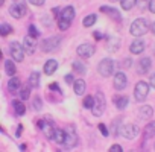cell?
Returning a JSON list of instances; mask_svg holds the SVG:
<instances>
[{"label": "cell", "instance_id": "cell-1", "mask_svg": "<svg viewBox=\"0 0 155 152\" xmlns=\"http://www.w3.org/2000/svg\"><path fill=\"white\" fill-rule=\"evenodd\" d=\"M105 105H107V102H105L104 93H102V91H97L96 96H94V105H93V108H91L93 116H94V117H101V116L104 114V111H105Z\"/></svg>", "mask_w": 155, "mask_h": 152}, {"label": "cell", "instance_id": "cell-2", "mask_svg": "<svg viewBox=\"0 0 155 152\" xmlns=\"http://www.w3.org/2000/svg\"><path fill=\"white\" fill-rule=\"evenodd\" d=\"M147 29H149V25H147V20H144V18H137V20H134V23L131 25V34L134 35V37H141V35H144L146 32H147Z\"/></svg>", "mask_w": 155, "mask_h": 152}, {"label": "cell", "instance_id": "cell-3", "mask_svg": "<svg viewBox=\"0 0 155 152\" xmlns=\"http://www.w3.org/2000/svg\"><path fill=\"white\" fill-rule=\"evenodd\" d=\"M97 71H99L102 76H105V78L111 76L113 71H114V61L110 59V58L102 59V61L99 62V65H97Z\"/></svg>", "mask_w": 155, "mask_h": 152}, {"label": "cell", "instance_id": "cell-4", "mask_svg": "<svg viewBox=\"0 0 155 152\" xmlns=\"http://www.w3.org/2000/svg\"><path fill=\"white\" fill-rule=\"evenodd\" d=\"M9 14L14 18H21L26 14V2L25 0H15V3L9 8Z\"/></svg>", "mask_w": 155, "mask_h": 152}, {"label": "cell", "instance_id": "cell-5", "mask_svg": "<svg viewBox=\"0 0 155 152\" xmlns=\"http://www.w3.org/2000/svg\"><path fill=\"white\" fill-rule=\"evenodd\" d=\"M9 52H11V56H12L14 61L21 62V61L25 59V49H23V46H21L18 41L11 43V46H9Z\"/></svg>", "mask_w": 155, "mask_h": 152}, {"label": "cell", "instance_id": "cell-6", "mask_svg": "<svg viewBox=\"0 0 155 152\" xmlns=\"http://www.w3.org/2000/svg\"><path fill=\"white\" fill-rule=\"evenodd\" d=\"M147 94H149V85H147L144 81L137 82V85H135V91H134L135 99H137L138 102H143V101L147 97Z\"/></svg>", "mask_w": 155, "mask_h": 152}, {"label": "cell", "instance_id": "cell-7", "mask_svg": "<svg viewBox=\"0 0 155 152\" xmlns=\"http://www.w3.org/2000/svg\"><path fill=\"white\" fill-rule=\"evenodd\" d=\"M59 44H61V38L59 37H50V38H46L41 43V50L43 52H53L55 49H58Z\"/></svg>", "mask_w": 155, "mask_h": 152}, {"label": "cell", "instance_id": "cell-8", "mask_svg": "<svg viewBox=\"0 0 155 152\" xmlns=\"http://www.w3.org/2000/svg\"><path fill=\"white\" fill-rule=\"evenodd\" d=\"M38 126H40V128L43 129V132H44V135H46L47 138L53 140L56 128L53 126V123H52V122H50L49 119H46V120H40V122H38Z\"/></svg>", "mask_w": 155, "mask_h": 152}, {"label": "cell", "instance_id": "cell-9", "mask_svg": "<svg viewBox=\"0 0 155 152\" xmlns=\"http://www.w3.org/2000/svg\"><path fill=\"white\" fill-rule=\"evenodd\" d=\"M120 134L126 138H134L138 135V126L134 125V123H128V125H123L120 128Z\"/></svg>", "mask_w": 155, "mask_h": 152}, {"label": "cell", "instance_id": "cell-10", "mask_svg": "<svg viewBox=\"0 0 155 152\" xmlns=\"http://www.w3.org/2000/svg\"><path fill=\"white\" fill-rule=\"evenodd\" d=\"M94 50H96V47L93 46V44H90V43H84V44H81L79 47H78V55H79L81 58H90V56H93L94 55Z\"/></svg>", "mask_w": 155, "mask_h": 152}, {"label": "cell", "instance_id": "cell-11", "mask_svg": "<svg viewBox=\"0 0 155 152\" xmlns=\"http://www.w3.org/2000/svg\"><path fill=\"white\" fill-rule=\"evenodd\" d=\"M126 85H128V78H126V74H125L123 71L116 73V76H114V88L119 90V91H122V90L126 88Z\"/></svg>", "mask_w": 155, "mask_h": 152}, {"label": "cell", "instance_id": "cell-12", "mask_svg": "<svg viewBox=\"0 0 155 152\" xmlns=\"http://www.w3.org/2000/svg\"><path fill=\"white\" fill-rule=\"evenodd\" d=\"M64 131H65V144H67L68 147L76 146V144H78V135H76V132H74L71 128H67V129H64Z\"/></svg>", "mask_w": 155, "mask_h": 152}, {"label": "cell", "instance_id": "cell-13", "mask_svg": "<svg viewBox=\"0 0 155 152\" xmlns=\"http://www.w3.org/2000/svg\"><path fill=\"white\" fill-rule=\"evenodd\" d=\"M129 50H131V53H134V55H140V53L144 50V41H143V40H135V41H132V44L129 46Z\"/></svg>", "mask_w": 155, "mask_h": 152}, {"label": "cell", "instance_id": "cell-14", "mask_svg": "<svg viewBox=\"0 0 155 152\" xmlns=\"http://www.w3.org/2000/svg\"><path fill=\"white\" fill-rule=\"evenodd\" d=\"M35 47H37L35 38H34L32 35L25 37V50H26L28 53H34V52H35Z\"/></svg>", "mask_w": 155, "mask_h": 152}, {"label": "cell", "instance_id": "cell-15", "mask_svg": "<svg viewBox=\"0 0 155 152\" xmlns=\"http://www.w3.org/2000/svg\"><path fill=\"white\" fill-rule=\"evenodd\" d=\"M101 11L104 12V14H108L110 17H113L116 21H120V12L117 11V9H114V8H110V6H101Z\"/></svg>", "mask_w": 155, "mask_h": 152}, {"label": "cell", "instance_id": "cell-16", "mask_svg": "<svg viewBox=\"0 0 155 152\" xmlns=\"http://www.w3.org/2000/svg\"><path fill=\"white\" fill-rule=\"evenodd\" d=\"M137 71L140 73V74H143V73H146L149 68H150V59L149 58H141L140 61H138V64H137Z\"/></svg>", "mask_w": 155, "mask_h": 152}, {"label": "cell", "instance_id": "cell-17", "mask_svg": "<svg viewBox=\"0 0 155 152\" xmlns=\"http://www.w3.org/2000/svg\"><path fill=\"white\" fill-rule=\"evenodd\" d=\"M56 68H58V62L55 61V59H49L46 64H44V73L46 74H53L55 71H56Z\"/></svg>", "mask_w": 155, "mask_h": 152}, {"label": "cell", "instance_id": "cell-18", "mask_svg": "<svg viewBox=\"0 0 155 152\" xmlns=\"http://www.w3.org/2000/svg\"><path fill=\"white\" fill-rule=\"evenodd\" d=\"M12 108L17 116H23L26 113V107H25L23 101H12Z\"/></svg>", "mask_w": 155, "mask_h": 152}, {"label": "cell", "instance_id": "cell-19", "mask_svg": "<svg viewBox=\"0 0 155 152\" xmlns=\"http://www.w3.org/2000/svg\"><path fill=\"white\" fill-rule=\"evenodd\" d=\"M152 114H153V110H152V107H149V105H143V107L138 110L140 119H149V117H152Z\"/></svg>", "mask_w": 155, "mask_h": 152}, {"label": "cell", "instance_id": "cell-20", "mask_svg": "<svg viewBox=\"0 0 155 152\" xmlns=\"http://www.w3.org/2000/svg\"><path fill=\"white\" fill-rule=\"evenodd\" d=\"M59 18H65V20H73L74 18V9L73 6H65L62 11H61V17Z\"/></svg>", "mask_w": 155, "mask_h": 152}, {"label": "cell", "instance_id": "cell-21", "mask_svg": "<svg viewBox=\"0 0 155 152\" xmlns=\"http://www.w3.org/2000/svg\"><path fill=\"white\" fill-rule=\"evenodd\" d=\"M74 93L78 94V96H82L84 93H85V81H82V79H78V81H74Z\"/></svg>", "mask_w": 155, "mask_h": 152}, {"label": "cell", "instance_id": "cell-22", "mask_svg": "<svg viewBox=\"0 0 155 152\" xmlns=\"http://www.w3.org/2000/svg\"><path fill=\"white\" fill-rule=\"evenodd\" d=\"M20 79L18 78H15V76H11V81L8 82V88H9V91H12V93H15L18 88H20Z\"/></svg>", "mask_w": 155, "mask_h": 152}, {"label": "cell", "instance_id": "cell-23", "mask_svg": "<svg viewBox=\"0 0 155 152\" xmlns=\"http://www.w3.org/2000/svg\"><path fill=\"white\" fill-rule=\"evenodd\" d=\"M53 140H55L58 144H65V131H64V129H56Z\"/></svg>", "mask_w": 155, "mask_h": 152}, {"label": "cell", "instance_id": "cell-24", "mask_svg": "<svg viewBox=\"0 0 155 152\" xmlns=\"http://www.w3.org/2000/svg\"><path fill=\"white\" fill-rule=\"evenodd\" d=\"M152 137H155V122H150L149 125H146V129H144V140L152 138Z\"/></svg>", "mask_w": 155, "mask_h": 152}, {"label": "cell", "instance_id": "cell-25", "mask_svg": "<svg viewBox=\"0 0 155 152\" xmlns=\"http://www.w3.org/2000/svg\"><path fill=\"white\" fill-rule=\"evenodd\" d=\"M29 84H31V87H34V88H38V87H40V73H38V71H32V73H31Z\"/></svg>", "mask_w": 155, "mask_h": 152}, {"label": "cell", "instance_id": "cell-26", "mask_svg": "<svg viewBox=\"0 0 155 152\" xmlns=\"http://www.w3.org/2000/svg\"><path fill=\"white\" fill-rule=\"evenodd\" d=\"M114 102H116V107L119 110H123L128 105V97L126 96H117V97H114Z\"/></svg>", "mask_w": 155, "mask_h": 152}, {"label": "cell", "instance_id": "cell-27", "mask_svg": "<svg viewBox=\"0 0 155 152\" xmlns=\"http://www.w3.org/2000/svg\"><path fill=\"white\" fill-rule=\"evenodd\" d=\"M5 68H6V74H9V76H14V74H15V71H17L15 64L12 62V59L5 61Z\"/></svg>", "mask_w": 155, "mask_h": 152}, {"label": "cell", "instance_id": "cell-28", "mask_svg": "<svg viewBox=\"0 0 155 152\" xmlns=\"http://www.w3.org/2000/svg\"><path fill=\"white\" fill-rule=\"evenodd\" d=\"M96 20H97V17H96L94 14H90V15H87V17L84 18L82 25H84L85 28H90V26H93V25L96 23Z\"/></svg>", "mask_w": 155, "mask_h": 152}, {"label": "cell", "instance_id": "cell-29", "mask_svg": "<svg viewBox=\"0 0 155 152\" xmlns=\"http://www.w3.org/2000/svg\"><path fill=\"white\" fill-rule=\"evenodd\" d=\"M135 3H137V0H120V5L125 11H129L131 8H134Z\"/></svg>", "mask_w": 155, "mask_h": 152}, {"label": "cell", "instance_id": "cell-30", "mask_svg": "<svg viewBox=\"0 0 155 152\" xmlns=\"http://www.w3.org/2000/svg\"><path fill=\"white\" fill-rule=\"evenodd\" d=\"M73 71L78 73V74H82V73H85V67H84L81 62L74 61V62H73Z\"/></svg>", "mask_w": 155, "mask_h": 152}, {"label": "cell", "instance_id": "cell-31", "mask_svg": "<svg viewBox=\"0 0 155 152\" xmlns=\"http://www.w3.org/2000/svg\"><path fill=\"white\" fill-rule=\"evenodd\" d=\"M9 32H12V26H9L8 23H2V25H0V34H2L3 37H6Z\"/></svg>", "mask_w": 155, "mask_h": 152}, {"label": "cell", "instance_id": "cell-32", "mask_svg": "<svg viewBox=\"0 0 155 152\" xmlns=\"http://www.w3.org/2000/svg\"><path fill=\"white\" fill-rule=\"evenodd\" d=\"M70 25H71V21L70 20H65V18H59V21H58V26H59L61 31H67L70 28Z\"/></svg>", "mask_w": 155, "mask_h": 152}, {"label": "cell", "instance_id": "cell-33", "mask_svg": "<svg viewBox=\"0 0 155 152\" xmlns=\"http://www.w3.org/2000/svg\"><path fill=\"white\" fill-rule=\"evenodd\" d=\"M29 93H31V88H29V85L23 87V88L20 90V99H21V101H28V99H29Z\"/></svg>", "mask_w": 155, "mask_h": 152}, {"label": "cell", "instance_id": "cell-34", "mask_svg": "<svg viewBox=\"0 0 155 152\" xmlns=\"http://www.w3.org/2000/svg\"><path fill=\"white\" fill-rule=\"evenodd\" d=\"M82 105H84V108H90V110H91L93 105H94V97H93V96H85Z\"/></svg>", "mask_w": 155, "mask_h": 152}, {"label": "cell", "instance_id": "cell-35", "mask_svg": "<svg viewBox=\"0 0 155 152\" xmlns=\"http://www.w3.org/2000/svg\"><path fill=\"white\" fill-rule=\"evenodd\" d=\"M119 123H120V120H114V122H113V126H111V134H113V135H117V134L120 132L119 129L122 128V125L119 126Z\"/></svg>", "mask_w": 155, "mask_h": 152}, {"label": "cell", "instance_id": "cell-36", "mask_svg": "<svg viewBox=\"0 0 155 152\" xmlns=\"http://www.w3.org/2000/svg\"><path fill=\"white\" fill-rule=\"evenodd\" d=\"M43 108V104H41V97L40 96H37L35 99H34V110L35 111H40Z\"/></svg>", "mask_w": 155, "mask_h": 152}, {"label": "cell", "instance_id": "cell-37", "mask_svg": "<svg viewBox=\"0 0 155 152\" xmlns=\"http://www.w3.org/2000/svg\"><path fill=\"white\" fill-rule=\"evenodd\" d=\"M108 43H111V44H113V46H108V49H110V50H116V49L119 47V40H117V38H111Z\"/></svg>", "mask_w": 155, "mask_h": 152}, {"label": "cell", "instance_id": "cell-38", "mask_svg": "<svg viewBox=\"0 0 155 152\" xmlns=\"http://www.w3.org/2000/svg\"><path fill=\"white\" fill-rule=\"evenodd\" d=\"M29 35H32L34 38H37V37L40 35V32L37 31V28H35L34 25H31V26H29Z\"/></svg>", "mask_w": 155, "mask_h": 152}, {"label": "cell", "instance_id": "cell-39", "mask_svg": "<svg viewBox=\"0 0 155 152\" xmlns=\"http://www.w3.org/2000/svg\"><path fill=\"white\" fill-rule=\"evenodd\" d=\"M99 129H101V132H102V135H105V137H107V135L110 134V132H108V129H107V126H105L104 123H99Z\"/></svg>", "mask_w": 155, "mask_h": 152}, {"label": "cell", "instance_id": "cell-40", "mask_svg": "<svg viewBox=\"0 0 155 152\" xmlns=\"http://www.w3.org/2000/svg\"><path fill=\"white\" fill-rule=\"evenodd\" d=\"M29 2L32 5H35V6H43L44 5V0H29Z\"/></svg>", "mask_w": 155, "mask_h": 152}, {"label": "cell", "instance_id": "cell-41", "mask_svg": "<svg viewBox=\"0 0 155 152\" xmlns=\"http://www.w3.org/2000/svg\"><path fill=\"white\" fill-rule=\"evenodd\" d=\"M49 90H53V91H58V93H61V88L58 87V84H50V85H49Z\"/></svg>", "mask_w": 155, "mask_h": 152}, {"label": "cell", "instance_id": "cell-42", "mask_svg": "<svg viewBox=\"0 0 155 152\" xmlns=\"http://www.w3.org/2000/svg\"><path fill=\"white\" fill-rule=\"evenodd\" d=\"M149 11L152 14H155V0H150V2H149Z\"/></svg>", "mask_w": 155, "mask_h": 152}, {"label": "cell", "instance_id": "cell-43", "mask_svg": "<svg viewBox=\"0 0 155 152\" xmlns=\"http://www.w3.org/2000/svg\"><path fill=\"white\" fill-rule=\"evenodd\" d=\"M110 150H114V152H122V146H119V144H113V146L110 147Z\"/></svg>", "mask_w": 155, "mask_h": 152}, {"label": "cell", "instance_id": "cell-44", "mask_svg": "<svg viewBox=\"0 0 155 152\" xmlns=\"http://www.w3.org/2000/svg\"><path fill=\"white\" fill-rule=\"evenodd\" d=\"M64 81H65L67 84H73V76H71V74H67L65 78H64Z\"/></svg>", "mask_w": 155, "mask_h": 152}, {"label": "cell", "instance_id": "cell-45", "mask_svg": "<svg viewBox=\"0 0 155 152\" xmlns=\"http://www.w3.org/2000/svg\"><path fill=\"white\" fill-rule=\"evenodd\" d=\"M150 85H152V87L155 88V73H153V74L150 76Z\"/></svg>", "mask_w": 155, "mask_h": 152}, {"label": "cell", "instance_id": "cell-46", "mask_svg": "<svg viewBox=\"0 0 155 152\" xmlns=\"http://www.w3.org/2000/svg\"><path fill=\"white\" fill-rule=\"evenodd\" d=\"M21 129H23V126H21V125H18V128H17V137H20V135H21Z\"/></svg>", "mask_w": 155, "mask_h": 152}, {"label": "cell", "instance_id": "cell-47", "mask_svg": "<svg viewBox=\"0 0 155 152\" xmlns=\"http://www.w3.org/2000/svg\"><path fill=\"white\" fill-rule=\"evenodd\" d=\"M94 38H96V40H101V38H102V34H101V32H94Z\"/></svg>", "mask_w": 155, "mask_h": 152}, {"label": "cell", "instance_id": "cell-48", "mask_svg": "<svg viewBox=\"0 0 155 152\" xmlns=\"http://www.w3.org/2000/svg\"><path fill=\"white\" fill-rule=\"evenodd\" d=\"M150 31H152V34H155V23H152V26H150Z\"/></svg>", "mask_w": 155, "mask_h": 152}, {"label": "cell", "instance_id": "cell-49", "mask_svg": "<svg viewBox=\"0 0 155 152\" xmlns=\"http://www.w3.org/2000/svg\"><path fill=\"white\" fill-rule=\"evenodd\" d=\"M5 3V0H0V5H3Z\"/></svg>", "mask_w": 155, "mask_h": 152}, {"label": "cell", "instance_id": "cell-50", "mask_svg": "<svg viewBox=\"0 0 155 152\" xmlns=\"http://www.w3.org/2000/svg\"><path fill=\"white\" fill-rule=\"evenodd\" d=\"M110 2H117V0H110Z\"/></svg>", "mask_w": 155, "mask_h": 152}]
</instances>
